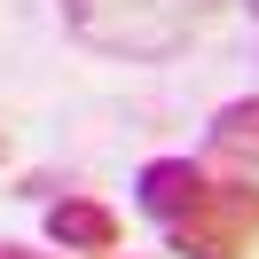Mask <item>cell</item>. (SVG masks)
<instances>
[{
    "instance_id": "6da1fadb",
    "label": "cell",
    "mask_w": 259,
    "mask_h": 259,
    "mask_svg": "<svg viewBox=\"0 0 259 259\" xmlns=\"http://www.w3.org/2000/svg\"><path fill=\"white\" fill-rule=\"evenodd\" d=\"M63 32L110 63H173L228 16V0H55Z\"/></svg>"
},
{
    "instance_id": "7a4b0ae2",
    "label": "cell",
    "mask_w": 259,
    "mask_h": 259,
    "mask_svg": "<svg viewBox=\"0 0 259 259\" xmlns=\"http://www.w3.org/2000/svg\"><path fill=\"white\" fill-rule=\"evenodd\" d=\"M259 243V181L251 173H212V196L189 220L165 228V251L181 259H251Z\"/></svg>"
},
{
    "instance_id": "3957f363",
    "label": "cell",
    "mask_w": 259,
    "mask_h": 259,
    "mask_svg": "<svg viewBox=\"0 0 259 259\" xmlns=\"http://www.w3.org/2000/svg\"><path fill=\"white\" fill-rule=\"evenodd\" d=\"M204 196H212V165H204V157H149L142 173H134V204H142L157 228L189 220Z\"/></svg>"
},
{
    "instance_id": "277c9868",
    "label": "cell",
    "mask_w": 259,
    "mask_h": 259,
    "mask_svg": "<svg viewBox=\"0 0 259 259\" xmlns=\"http://www.w3.org/2000/svg\"><path fill=\"white\" fill-rule=\"evenodd\" d=\"M39 236H48L55 251H71V259H102V251H118V212L102 204V196L63 189V196H48V220H39Z\"/></svg>"
},
{
    "instance_id": "5b68a950",
    "label": "cell",
    "mask_w": 259,
    "mask_h": 259,
    "mask_svg": "<svg viewBox=\"0 0 259 259\" xmlns=\"http://www.w3.org/2000/svg\"><path fill=\"white\" fill-rule=\"evenodd\" d=\"M204 142H212V157H228L236 173L259 181V95L220 102V110H212V126H204Z\"/></svg>"
},
{
    "instance_id": "8992f818",
    "label": "cell",
    "mask_w": 259,
    "mask_h": 259,
    "mask_svg": "<svg viewBox=\"0 0 259 259\" xmlns=\"http://www.w3.org/2000/svg\"><path fill=\"white\" fill-rule=\"evenodd\" d=\"M0 259H71V251H55V243H8L0 236ZM102 259H118V251H102Z\"/></svg>"
},
{
    "instance_id": "52a82bcc",
    "label": "cell",
    "mask_w": 259,
    "mask_h": 259,
    "mask_svg": "<svg viewBox=\"0 0 259 259\" xmlns=\"http://www.w3.org/2000/svg\"><path fill=\"white\" fill-rule=\"evenodd\" d=\"M0 165H8V126H0Z\"/></svg>"
},
{
    "instance_id": "ba28073f",
    "label": "cell",
    "mask_w": 259,
    "mask_h": 259,
    "mask_svg": "<svg viewBox=\"0 0 259 259\" xmlns=\"http://www.w3.org/2000/svg\"><path fill=\"white\" fill-rule=\"evenodd\" d=\"M243 8H251V24H259V0H243Z\"/></svg>"
}]
</instances>
